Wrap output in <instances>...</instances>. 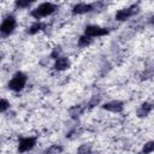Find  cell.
Wrapping results in <instances>:
<instances>
[{"mask_svg": "<svg viewBox=\"0 0 154 154\" xmlns=\"http://www.w3.org/2000/svg\"><path fill=\"white\" fill-rule=\"evenodd\" d=\"M140 4L136 2V4H131L129 6H125V7H122V8H118L114 13V20L116 22H119V23H123V22H126L129 20L130 18L137 16L140 13Z\"/></svg>", "mask_w": 154, "mask_h": 154, "instance_id": "277c9868", "label": "cell"}, {"mask_svg": "<svg viewBox=\"0 0 154 154\" xmlns=\"http://www.w3.org/2000/svg\"><path fill=\"white\" fill-rule=\"evenodd\" d=\"M28 79H29L28 75H26L24 71L18 70V71H16V72L11 76V78L7 81L6 87H7V89H8L10 91H12V93H20V91H23V90L25 89V87H26V84H28Z\"/></svg>", "mask_w": 154, "mask_h": 154, "instance_id": "7a4b0ae2", "label": "cell"}, {"mask_svg": "<svg viewBox=\"0 0 154 154\" xmlns=\"http://www.w3.org/2000/svg\"><path fill=\"white\" fill-rule=\"evenodd\" d=\"M71 66H72V60L67 55H61L60 58H58L53 61V70L57 72L67 71L69 69H71Z\"/></svg>", "mask_w": 154, "mask_h": 154, "instance_id": "9c48e42d", "label": "cell"}, {"mask_svg": "<svg viewBox=\"0 0 154 154\" xmlns=\"http://www.w3.org/2000/svg\"><path fill=\"white\" fill-rule=\"evenodd\" d=\"M47 26H48V24H47L46 22H43V20H35V22L30 23V24L25 28L24 31H25V34L29 35V36H35V35H37V34H40V32H42V31H46Z\"/></svg>", "mask_w": 154, "mask_h": 154, "instance_id": "30bf717a", "label": "cell"}, {"mask_svg": "<svg viewBox=\"0 0 154 154\" xmlns=\"http://www.w3.org/2000/svg\"><path fill=\"white\" fill-rule=\"evenodd\" d=\"M61 55H64L63 54V48H61V46H54L52 49H51V53H49V59H53V61L55 60V59H58V58H60Z\"/></svg>", "mask_w": 154, "mask_h": 154, "instance_id": "ffe728a7", "label": "cell"}, {"mask_svg": "<svg viewBox=\"0 0 154 154\" xmlns=\"http://www.w3.org/2000/svg\"><path fill=\"white\" fill-rule=\"evenodd\" d=\"M153 76H154V70H153V69H150V67L144 69V70L141 72V75H140L141 81H147V79L152 78Z\"/></svg>", "mask_w": 154, "mask_h": 154, "instance_id": "7402d4cb", "label": "cell"}, {"mask_svg": "<svg viewBox=\"0 0 154 154\" xmlns=\"http://www.w3.org/2000/svg\"><path fill=\"white\" fill-rule=\"evenodd\" d=\"M101 108L106 112H109V113H114V114H119L124 111L125 108V103L124 101L122 100H118V99H113V100H109V101H106L103 103H101Z\"/></svg>", "mask_w": 154, "mask_h": 154, "instance_id": "52a82bcc", "label": "cell"}, {"mask_svg": "<svg viewBox=\"0 0 154 154\" xmlns=\"http://www.w3.org/2000/svg\"><path fill=\"white\" fill-rule=\"evenodd\" d=\"M65 150L64 146L60 144V143H54V144H51L48 146L45 150H43V154H63Z\"/></svg>", "mask_w": 154, "mask_h": 154, "instance_id": "5bb4252c", "label": "cell"}, {"mask_svg": "<svg viewBox=\"0 0 154 154\" xmlns=\"http://www.w3.org/2000/svg\"><path fill=\"white\" fill-rule=\"evenodd\" d=\"M101 101H102V96H101L100 94H94L93 96H90V99H89L88 102L85 103L87 109L90 111V109L95 108L96 106H100V105H101Z\"/></svg>", "mask_w": 154, "mask_h": 154, "instance_id": "4fadbf2b", "label": "cell"}, {"mask_svg": "<svg viewBox=\"0 0 154 154\" xmlns=\"http://www.w3.org/2000/svg\"><path fill=\"white\" fill-rule=\"evenodd\" d=\"M58 10H59V5L55 2H51V1L40 2L29 11V16L35 20H42L43 18L54 14Z\"/></svg>", "mask_w": 154, "mask_h": 154, "instance_id": "6da1fadb", "label": "cell"}, {"mask_svg": "<svg viewBox=\"0 0 154 154\" xmlns=\"http://www.w3.org/2000/svg\"><path fill=\"white\" fill-rule=\"evenodd\" d=\"M111 32V29L107 26H101L99 24H88L84 28L83 34L91 37L93 40L96 37H103V36H108Z\"/></svg>", "mask_w": 154, "mask_h": 154, "instance_id": "8992f818", "label": "cell"}, {"mask_svg": "<svg viewBox=\"0 0 154 154\" xmlns=\"http://www.w3.org/2000/svg\"><path fill=\"white\" fill-rule=\"evenodd\" d=\"M10 109H11L10 100L6 99V97H1V100H0V112H1V114H6Z\"/></svg>", "mask_w": 154, "mask_h": 154, "instance_id": "44dd1931", "label": "cell"}, {"mask_svg": "<svg viewBox=\"0 0 154 154\" xmlns=\"http://www.w3.org/2000/svg\"><path fill=\"white\" fill-rule=\"evenodd\" d=\"M18 26V19L13 13H6L2 19H1V24H0V35L1 38H7L10 37L17 29Z\"/></svg>", "mask_w": 154, "mask_h": 154, "instance_id": "3957f363", "label": "cell"}, {"mask_svg": "<svg viewBox=\"0 0 154 154\" xmlns=\"http://www.w3.org/2000/svg\"><path fill=\"white\" fill-rule=\"evenodd\" d=\"M35 1L34 0H16L13 2V7L14 10H31V6Z\"/></svg>", "mask_w": 154, "mask_h": 154, "instance_id": "2e32d148", "label": "cell"}, {"mask_svg": "<svg viewBox=\"0 0 154 154\" xmlns=\"http://www.w3.org/2000/svg\"><path fill=\"white\" fill-rule=\"evenodd\" d=\"M148 23H149L152 26H154V14H152V16L149 17V19H148Z\"/></svg>", "mask_w": 154, "mask_h": 154, "instance_id": "603a6c76", "label": "cell"}, {"mask_svg": "<svg viewBox=\"0 0 154 154\" xmlns=\"http://www.w3.org/2000/svg\"><path fill=\"white\" fill-rule=\"evenodd\" d=\"M37 136H23V137H19L18 141H17V153L18 154H25V153H29L31 152L36 144H37Z\"/></svg>", "mask_w": 154, "mask_h": 154, "instance_id": "5b68a950", "label": "cell"}, {"mask_svg": "<svg viewBox=\"0 0 154 154\" xmlns=\"http://www.w3.org/2000/svg\"><path fill=\"white\" fill-rule=\"evenodd\" d=\"M154 153V140L146 141L141 147V154H152Z\"/></svg>", "mask_w": 154, "mask_h": 154, "instance_id": "d6986e66", "label": "cell"}, {"mask_svg": "<svg viewBox=\"0 0 154 154\" xmlns=\"http://www.w3.org/2000/svg\"><path fill=\"white\" fill-rule=\"evenodd\" d=\"M152 103H153V106H154V101H153V102H152Z\"/></svg>", "mask_w": 154, "mask_h": 154, "instance_id": "cb8c5ba5", "label": "cell"}, {"mask_svg": "<svg viewBox=\"0 0 154 154\" xmlns=\"http://www.w3.org/2000/svg\"><path fill=\"white\" fill-rule=\"evenodd\" d=\"M82 132H83V130L79 128V126H73L72 129H70L67 132H66V138H69V140H71V141H73V140H76V138H78L81 135H82Z\"/></svg>", "mask_w": 154, "mask_h": 154, "instance_id": "ac0fdd59", "label": "cell"}, {"mask_svg": "<svg viewBox=\"0 0 154 154\" xmlns=\"http://www.w3.org/2000/svg\"><path fill=\"white\" fill-rule=\"evenodd\" d=\"M87 106L83 103H75L67 108V114L72 120H78L85 112H87Z\"/></svg>", "mask_w": 154, "mask_h": 154, "instance_id": "7c38bea8", "label": "cell"}, {"mask_svg": "<svg viewBox=\"0 0 154 154\" xmlns=\"http://www.w3.org/2000/svg\"><path fill=\"white\" fill-rule=\"evenodd\" d=\"M94 12V4L93 2H76L72 5L70 13L72 16H84L88 13Z\"/></svg>", "mask_w": 154, "mask_h": 154, "instance_id": "ba28073f", "label": "cell"}, {"mask_svg": "<svg viewBox=\"0 0 154 154\" xmlns=\"http://www.w3.org/2000/svg\"><path fill=\"white\" fill-rule=\"evenodd\" d=\"M91 43H93V38L89 37V36H87V35H84V34L79 35L78 38H77V46H78L79 48H87V47H89Z\"/></svg>", "mask_w": 154, "mask_h": 154, "instance_id": "e0dca14e", "label": "cell"}, {"mask_svg": "<svg viewBox=\"0 0 154 154\" xmlns=\"http://www.w3.org/2000/svg\"><path fill=\"white\" fill-rule=\"evenodd\" d=\"M93 149H94V146L91 142H83L77 147L76 154H91Z\"/></svg>", "mask_w": 154, "mask_h": 154, "instance_id": "9a60e30c", "label": "cell"}, {"mask_svg": "<svg viewBox=\"0 0 154 154\" xmlns=\"http://www.w3.org/2000/svg\"><path fill=\"white\" fill-rule=\"evenodd\" d=\"M153 109H154V106L150 101H143L137 106V108L135 111V116L138 119H144L152 113Z\"/></svg>", "mask_w": 154, "mask_h": 154, "instance_id": "8fae6325", "label": "cell"}]
</instances>
